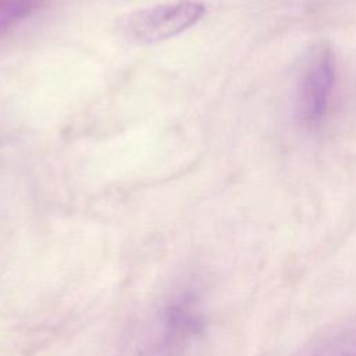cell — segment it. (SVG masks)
<instances>
[{"label":"cell","mask_w":356,"mask_h":356,"mask_svg":"<svg viewBox=\"0 0 356 356\" xmlns=\"http://www.w3.org/2000/svg\"><path fill=\"white\" fill-rule=\"evenodd\" d=\"M206 328L199 293L181 288L154 310L135 356H188Z\"/></svg>","instance_id":"cell-1"},{"label":"cell","mask_w":356,"mask_h":356,"mask_svg":"<svg viewBox=\"0 0 356 356\" xmlns=\"http://www.w3.org/2000/svg\"><path fill=\"white\" fill-rule=\"evenodd\" d=\"M337 82V61L327 43L313 44L300 65L296 81L293 115L306 129L317 128L327 115Z\"/></svg>","instance_id":"cell-2"},{"label":"cell","mask_w":356,"mask_h":356,"mask_svg":"<svg viewBox=\"0 0 356 356\" xmlns=\"http://www.w3.org/2000/svg\"><path fill=\"white\" fill-rule=\"evenodd\" d=\"M204 14L203 3L179 0L131 13L122 19L121 31L128 40L149 44L182 33L196 25Z\"/></svg>","instance_id":"cell-3"},{"label":"cell","mask_w":356,"mask_h":356,"mask_svg":"<svg viewBox=\"0 0 356 356\" xmlns=\"http://www.w3.org/2000/svg\"><path fill=\"white\" fill-rule=\"evenodd\" d=\"M299 356H356V324L316 338Z\"/></svg>","instance_id":"cell-4"},{"label":"cell","mask_w":356,"mask_h":356,"mask_svg":"<svg viewBox=\"0 0 356 356\" xmlns=\"http://www.w3.org/2000/svg\"><path fill=\"white\" fill-rule=\"evenodd\" d=\"M35 7L32 0H0V33L25 19Z\"/></svg>","instance_id":"cell-5"}]
</instances>
